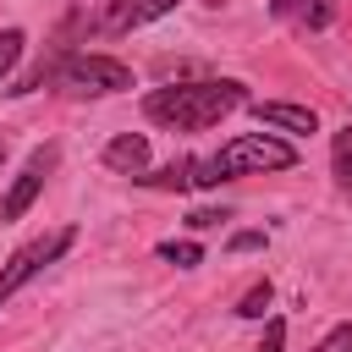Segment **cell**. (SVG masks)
<instances>
[{
	"label": "cell",
	"mask_w": 352,
	"mask_h": 352,
	"mask_svg": "<svg viewBox=\"0 0 352 352\" xmlns=\"http://www.w3.org/2000/svg\"><path fill=\"white\" fill-rule=\"evenodd\" d=\"M236 104H248V88L236 77H204V82H170L143 94V116L170 132H209Z\"/></svg>",
	"instance_id": "1"
},
{
	"label": "cell",
	"mask_w": 352,
	"mask_h": 352,
	"mask_svg": "<svg viewBox=\"0 0 352 352\" xmlns=\"http://www.w3.org/2000/svg\"><path fill=\"white\" fill-rule=\"evenodd\" d=\"M50 82H60V88H72V94H126V88H132V66H121L116 55L60 50Z\"/></svg>",
	"instance_id": "2"
},
{
	"label": "cell",
	"mask_w": 352,
	"mask_h": 352,
	"mask_svg": "<svg viewBox=\"0 0 352 352\" xmlns=\"http://www.w3.org/2000/svg\"><path fill=\"white\" fill-rule=\"evenodd\" d=\"M214 165H220V176L292 170V165H297V148H292V143H280V138H270V132H242V138H231V143L214 154Z\"/></svg>",
	"instance_id": "3"
},
{
	"label": "cell",
	"mask_w": 352,
	"mask_h": 352,
	"mask_svg": "<svg viewBox=\"0 0 352 352\" xmlns=\"http://www.w3.org/2000/svg\"><path fill=\"white\" fill-rule=\"evenodd\" d=\"M77 242V226H60V231H50V236H33V242H22L6 264H0V302H11L33 275H44L66 248Z\"/></svg>",
	"instance_id": "4"
},
{
	"label": "cell",
	"mask_w": 352,
	"mask_h": 352,
	"mask_svg": "<svg viewBox=\"0 0 352 352\" xmlns=\"http://www.w3.org/2000/svg\"><path fill=\"white\" fill-rule=\"evenodd\" d=\"M55 160H60V154H55V143H44V148H33V154H28V165L16 170V182H11V187H6V198H0V226L22 220V214L33 209V198L44 192V176L55 170Z\"/></svg>",
	"instance_id": "5"
},
{
	"label": "cell",
	"mask_w": 352,
	"mask_h": 352,
	"mask_svg": "<svg viewBox=\"0 0 352 352\" xmlns=\"http://www.w3.org/2000/svg\"><path fill=\"white\" fill-rule=\"evenodd\" d=\"M176 0H99V28L104 33H132L154 16H165Z\"/></svg>",
	"instance_id": "6"
},
{
	"label": "cell",
	"mask_w": 352,
	"mask_h": 352,
	"mask_svg": "<svg viewBox=\"0 0 352 352\" xmlns=\"http://www.w3.org/2000/svg\"><path fill=\"white\" fill-rule=\"evenodd\" d=\"M99 160H104V170H116V176H132V182H138V176L148 170V138H143V132H121V138H110V143H104V154H99Z\"/></svg>",
	"instance_id": "7"
},
{
	"label": "cell",
	"mask_w": 352,
	"mask_h": 352,
	"mask_svg": "<svg viewBox=\"0 0 352 352\" xmlns=\"http://www.w3.org/2000/svg\"><path fill=\"white\" fill-rule=\"evenodd\" d=\"M253 116H258V126H280V132H314L319 126V116L308 104H286V99H258Z\"/></svg>",
	"instance_id": "8"
},
{
	"label": "cell",
	"mask_w": 352,
	"mask_h": 352,
	"mask_svg": "<svg viewBox=\"0 0 352 352\" xmlns=\"http://www.w3.org/2000/svg\"><path fill=\"white\" fill-rule=\"evenodd\" d=\"M275 16H286V22H297V28H330L336 22V6L330 0H275Z\"/></svg>",
	"instance_id": "9"
},
{
	"label": "cell",
	"mask_w": 352,
	"mask_h": 352,
	"mask_svg": "<svg viewBox=\"0 0 352 352\" xmlns=\"http://www.w3.org/2000/svg\"><path fill=\"white\" fill-rule=\"evenodd\" d=\"M138 182L154 187V192H187V187H192V160H170V165H160V170H143Z\"/></svg>",
	"instance_id": "10"
},
{
	"label": "cell",
	"mask_w": 352,
	"mask_h": 352,
	"mask_svg": "<svg viewBox=\"0 0 352 352\" xmlns=\"http://www.w3.org/2000/svg\"><path fill=\"white\" fill-rule=\"evenodd\" d=\"M330 176H336L341 192H352V121L330 138Z\"/></svg>",
	"instance_id": "11"
},
{
	"label": "cell",
	"mask_w": 352,
	"mask_h": 352,
	"mask_svg": "<svg viewBox=\"0 0 352 352\" xmlns=\"http://www.w3.org/2000/svg\"><path fill=\"white\" fill-rule=\"evenodd\" d=\"M154 253H160L165 264H176V270H192V264H204V248H198V242H176V236H170V242H160Z\"/></svg>",
	"instance_id": "12"
},
{
	"label": "cell",
	"mask_w": 352,
	"mask_h": 352,
	"mask_svg": "<svg viewBox=\"0 0 352 352\" xmlns=\"http://www.w3.org/2000/svg\"><path fill=\"white\" fill-rule=\"evenodd\" d=\"M22 50H28V33H22V28H6V33H0V82H6L11 72H16Z\"/></svg>",
	"instance_id": "13"
},
{
	"label": "cell",
	"mask_w": 352,
	"mask_h": 352,
	"mask_svg": "<svg viewBox=\"0 0 352 352\" xmlns=\"http://www.w3.org/2000/svg\"><path fill=\"white\" fill-rule=\"evenodd\" d=\"M270 302H275V286H270V280H258V286H248V292H242L236 314H242V319H264V308H270Z\"/></svg>",
	"instance_id": "14"
},
{
	"label": "cell",
	"mask_w": 352,
	"mask_h": 352,
	"mask_svg": "<svg viewBox=\"0 0 352 352\" xmlns=\"http://www.w3.org/2000/svg\"><path fill=\"white\" fill-rule=\"evenodd\" d=\"M226 176H220V165H214V154H204V160H192V187H220Z\"/></svg>",
	"instance_id": "15"
},
{
	"label": "cell",
	"mask_w": 352,
	"mask_h": 352,
	"mask_svg": "<svg viewBox=\"0 0 352 352\" xmlns=\"http://www.w3.org/2000/svg\"><path fill=\"white\" fill-rule=\"evenodd\" d=\"M258 352H286V319H270V324H264V341H258Z\"/></svg>",
	"instance_id": "16"
},
{
	"label": "cell",
	"mask_w": 352,
	"mask_h": 352,
	"mask_svg": "<svg viewBox=\"0 0 352 352\" xmlns=\"http://www.w3.org/2000/svg\"><path fill=\"white\" fill-rule=\"evenodd\" d=\"M314 352H352V324H336V330H330Z\"/></svg>",
	"instance_id": "17"
},
{
	"label": "cell",
	"mask_w": 352,
	"mask_h": 352,
	"mask_svg": "<svg viewBox=\"0 0 352 352\" xmlns=\"http://www.w3.org/2000/svg\"><path fill=\"white\" fill-rule=\"evenodd\" d=\"M220 220H231V214H226V209H192V214H187L192 231H209V226H220Z\"/></svg>",
	"instance_id": "18"
},
{
	"label": "cell",
	"mask_w": 352,
	"mask_h": 352,
	"mask_svg": "<svg viewBox=\"0 0 352 352\" xmlns=\"http://www.w3.org/2000/svg\"><path fill=\"white\" fill-rule=\"evenodd\" d=\"M264 248V231H236L231 236V253H258Z\"/></svg>",
	"instance_id": "19"
},
{
	"label": "cell",
	"mask_w": 352,
	"mask_h": 352,
	"mask_svg": "<svg viewBox=\"0 0 352 352\" xmlns=\"http://www.w3.org/2000/svg\"><path fill=\"white\" fill-rule=\"evenodd\" d=\"M0 165H6V143H0Z\"/></svg>",
	"instance_id": "20"
}]
</instances>
